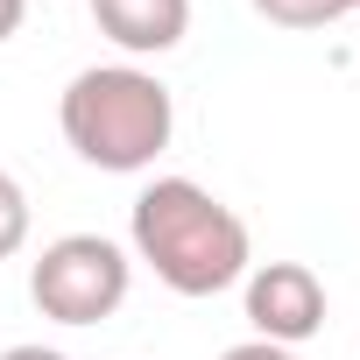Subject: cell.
<instances>
[{
	"mask_svg": "<svg viewBox=\"0 0 360 360\" xmlns=\"http://www.w3.org/2000/svg\"><path fill=\"white\" fill-rule=\"evenodd\" d=\"M134 255L176 297H219L248 276V226L191 176H155L134 198Z\"/></svg>",
	"mask_w": 360,
	"mask_h": 360,
	"instance_id": "cell-1",
	"label": "cell"
},
{
	"mask_svg": "<svg viewBox=\"0 0 360 360\" xmlns=\"http://www.w3.org/2000/svg\"><path fill=\"white\" fill-rule=\"evenodd\" d=\"M64 141L92 162V169H148L162 148H169V127H176V106H169V85L141 64H92L64 85Z\"/></svg>",
	"mask_w": 360,
	"mask_h": 360,
	"instance_id": "cell-2",
	"label": "cell"
},
{
	"mask_svg": "<svg viewBox=\"0 0 360 360\" xmlns=\"http://www.w3.org/2000/svg\"><path fill=\"white\" fill-rule=\"evenodd\" d=\"M29 297L57 325H99V318H113L127 304V255L106 233H64V240H50L36 255Z\"/></svg>",
	"mask_w": 360,
	"mask_h": 360,
	"instance_id": "cell-3",
	"label": "cell"
},
{
	"mask_svg": "<svg viewBox=\"0 0 360 360\" xmlns=\"http://www.w3.org/2000/svg\"><path fill=\"white\" fill-rule=\"evenodd\" d=\"M248 325L269 346H297L325 325V283L304 262H262L248 276Z\"/></svg>",
	"mask_w": 360,
	"mask_h": 360,
	"instance_id": "cell-4",
	"label": "cell"
},
{
	"mask_svg": "<svg viewBox=\"0 0 360 360\" xmlns=\"http://www.w3.org/2000/svg\"><path fill=\"white\" fill-rule=\"evenodd\" d=\"M92 22L106 43H120L127 57H162L184 43L191 29V0H92Z\"/></svg>",
	"mask_w": 360,
	"mask_h": 360,
	"instance_id": "cell-5",
	"label": "cell"
},
{
	"mask_svg": "<svg viewBox=\"0 0 360 360\" xmlns=\"http://www.w3.org/2000/svg\"><path fill=\"white\" fill-rule=\"evenodd\" d=\"M255 15L276 29H332L339 15H353V0H255Z\"/></svg>",
	"mask_w": 360,
	"mask_h": 360,
	"instance_id": "cell-6",
	"label": "cell"
},
{
	"mask_svg": "<svg viewBox=\"0 0 360 360\" xmlns=\"http://www.w3.org/2000/svg\"><path fill=\"white\" fill-rule=\"evenodd\" d=\"M22 240H29V191L0 169V262H8Z\"/></svg>",
	"mask_w": 360,
	"mask_h": 360,
	"instance_id": "cell-7",
	"label": "cell"
},
{
	"mask_svg": "<svg viewBox=\"0 0 360 360\" xmlns=\"http://www.w3.org/2000/svg\"><path fill=\"white\" fill-rule=\"evenodd\" d=\"M219 360H290V346H269V339H248V346H226Z\"/></svg>",
	"mask_w": 360,
	"mask_h": 360,
	"instance_id": "cell-8",
	"label": "cell"
},
{
	"mask_svg": "<svg viewBox=\"0 0 360 360\" xmlns=\"http://www.w3.org/2000/svg\"><path fill=\"white\" fill-rule=\"evenodd\" d=\"M22 15H29V0H0V43L22 29Z\"/></svg>",
	"mask_w": 360,
	"mask_h": 360,
	"instance_id": "cell-9",
	"label": "cell"
},
{
	"mask_svg": "<svg viewBox=\"0 0 360 360\" xmlns=\"http://www.w3.org/2000/svg\"><path fill=\"white\" fill-rule=\"evenodd\" d=\"M0 360H64V353H50V346H8Z\"/></svg>",
	"mask_w": 360,
	"mask_h": 360,
	"instance_id": "cell-10",
	"label": "cell"
},
{
	"mask_svg": "<svg viewBox=\"0 0 360 360\" xmlns=\"http://www.w3.org/2000/svg\"><path fill=\"white\" fill-rule=\"evenodd\" d=\"M353 8H360V0H353Z\"/></svg>",
	"mask_w": 360,
	"mask_h": 360,
	"instance_id": "cell-11",
	"label": "cell"
}]
</instances>
